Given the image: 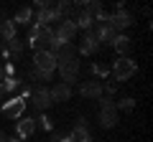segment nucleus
<instances>
[{"label": "nucleus", "instance_id": "1", "mask_svg": "<svg viewBox=\"0 0 153 142\" xmlns=\"http://www.w3.org/2000/svg\"><path fill=\"white\" fill-rule=\"evenodd\" d=\"M110 71H112V76H115V84H120V81H128L138 71V64L133 59H128V56H117L112 61V69Z\"/></svg>", "mask_w": 153, "mask_h": 142}, {"label": "nucleus", "instance_id": "2", "mask_svg": "<svg viewBox=\"0 0 153 142\" xmlns=\"http://www.w3.org/2000/svg\"><path fill=\"white\" fill-rule=\"evenodd\" d=\"M33 69L36 71H46V74H54L56 71V59L51 51H33Z\"/></svg>", "mask_w": 153, "mask_h": 142}, {"label": "nucleus", "instance_id": "3", "mask_svg": "<svg viewBox=\"0 0 153 142\" xmlns=\"http://www.w3.org/2000/svg\"><path fill=\"white\" fill-rule=\"evenodd\" d=\"M56 69H59V74H61V84H66V86H71V84L76 81V76H79V61L76 59L61 61V64H56Z\"/></svg>", "mask_w": 153, "mask_h": 142}, {"label": "nucleus", "instance_id": "4", "mask_svg": "<svg viewBox=\"0 0 153 142\" xmlns=\"http://www.w3.org/2000/svg\"><path fill=\"white\" fill-rule=\"evenodd\" d=\"M23 112H26V102H23L21 97H10L8 102H3V117L5 119H21Z\"/></svg>", "mask_w": 153, "mask_h": 142}, {"label": "nucleus", "instance_id": "5", "mask_svg": "<svg viewBox=\"0 0 153 142\" xmlns=\"http://www.w3.org/2000/svg\"><path fill=\"white\" fill-rule=\"evenodd\" d=\"M110 23H112L115 31H125V28L133 26V13H128L125 8L117 3V5H115V13L110 15Z\"/></svg>", "mask_w": 153, "mask_h": 142}, {"label": "nucleus", "instance_id": "6", "mask_svg": "<svg viewBox=\"0 0 153 142\" xmlns=\"http://www.w3.org/2000/svg\"><path fill=\"white\" fill-rule=\"evenodd\" d=\"M31 104L36 107V112H41V114H44L51 104H54V102H51V94H49V86L33 89V91H31Z\"/></svg>", "mask_w": 153, "mask_h": 142}, {"label": "nucleus", "instance_id": "7", "mask_svg": "<svg viewBox=\"0 0 153 142\" xmlns=\"http://www.w3.org/2000/svg\"><path fill=\"white\" fill-rule=\"evenodd\" d=\"M76 36V23L71 20H59L56 23V31H54V38L61 41V43H71V38Z\"/></svg>", "mask_w": 153, "mask_h": 142}, {"label": "nucleus", "instance_id": "8", "mask_svg": "<svg viewBox=\"0 0 153 142\" xmlns=\"http://www.w3.org/2000/svg\"><path fill=\"white\" fill-rule=\"evenodd\" d=\"M97 48H100V43H97V38L92 36V31H84L82 38H79V53L82 56H92Z\"/></svg>", "mask_w": 153, "mask_h": 142}, {"label": "nucleus", "instance_id": "9", "mask_svg": "<svg viewBox=\"0 0 153 142\" xmlns=\"http://www.w3.org/2000/svg\"><path fill=\"white\" fill-rule=\"evenodd\" d=\"M33 132H36V119H33V117H21V119L16 122V135L21 137V140H28Z\"/></svg>", "mask_w": 153, "mask_h": 142}, {"label": "nucleus", "instance_id": "10", "mask_svg": "<svg viewBox=\"0 0 153 142\" xmlns=\"http://www.w3.org/2000/svg\"><path fill=\"white\" fill-rule=\"evenodd\" d=\"M79 94L87 99H100L102 97V84L100 81H82L79 84Z\"/></svg>", "mask_w": 153, "mask_h": 142}, {"label": "nucleus", "instance_id": "11", "mask_svg": "<svg viewBox=\"0 0 153 142\" xmlns=\"http://www.w3.org/2000/svg\"><path fill=\"white\" fill-rule=\"evenodd\" d=\"M51 20H59V15H56V10H54V3H46L44 8H38L36 23H38V26H49Z\"/></svg>", "mask_w": 153, "mask_h": 142}, {"label": "nucleus", "instance_id": "12", "mask_svg": "<svg viewBox=\"0 0 153 142\" xmlns=\"http://www.w3.org/2000/svg\"><path fill=\"white\" fill-rule=\"evenodd\" d=\"M49 94H51V102H69L71 99V86H66V84H54V86L49 89Z\"/></svg>", "mask_w": 153, "mask_h": 142}, {"label": "nucleus", "instance_id": "13", "mask_svg": "<svg viewBox=\"0 0 153 142\" xmlns=\"http://www.w3.org/2000/svg\"><path fill=\"white\" fill-rule=\"evenodd\" d=\"M23 48H26V46H23V41L18 38V36H16L13 41H8V43H5V51H3V59H5V61H10L13 56L18 59V56L23 53Z\"/></svg>", "mask_w": 153, "mask_h": 142}, {"label": "nucleus", "instance_id": "14", "mask_svg": "<svg viewBox=\"0 0 153 142\" xmlns=\"http://www.w3.org/2000/svg\"><path fill=\"white\" fill-rule=\"evenodd\" d=\"M16 38V23L13 20H8L5 15H0V41H13Z\"/></svg>", "mask_w": 153, "mask_h": 142}, {"label": "nucleus", "instance_id": "15", "mask_svg": "<svg viewBox=\"0 0 153 142\" xmlns=\"http://www.w3.org/2000/svg\"><path fill=\"white\" fill-rule=\"evenodd\" d=\"M97 122H100V127H105V130H110V127H115L117 124V109H100V117H97Z\"/></svg>", "mask_w": 153, "mask_h": 142}, {"label": "nucleus", "instance_id": "16", "mask_svg": "<svg viewBox=\"0 0 153 142\" xmlns=\"http://www.w3.org/2000/svg\"><path fill=\"white\" fill-rule=\"evenodd\" d=\"M110 46H112V48L117 51V53H120V56H125L128 51L133 48V43H130V38H128L125 33H117V36H115V41H112V43H110Z\"/></svg>", "mask_w": 153, "mask_h": 142}, {"label": "nucleus", "instance_id": "17", "mask_svg": "<svg viewBox=\"0 0 153 142\" xmlns=\"http://www.w3.org/2000/svg\"><path fill=\"white\" fill-rule=\"evenodd\" d=\"M69 135H71V142H92V132H89V127H74Z\"/></svg>", "mask_w": 153, "mask_h": 142}, {"label": "nucleus", "instance_id": "18", "mask_svg": "<svg viewBox=\"0 0 153 142\" xmlns=\"http://www.w3.org/2000/svg\"><path fill=\"white\" fill-rule=\"evenodd\" d=\"M31 20H33V10H31V8H21V10L16 13V18H13L16 26H28Z\"/></svg>", "mask_w": 153, "mask_h": 142}, {"label": "nucleus", "instance_id": "19", "mask_svg": "<svg viewBox=\"0 0 153 142\" xmlns=\"http://www.w3.org/2000/svg\"><path fill=\"white\" fill-rule=\"evenodd\" d=\"M0 84H3V89H5V94H13V91H18V89L23 86V81H21V79H16V76H5Z\"/></svg>", "mask_w": 153, "mask_h": 142}, {"label": "nucleus", "instance_id": "20", "mask_svg": "<svg viewBox=\"0 0 153 142\" xmlns=\"http://www.w3.org/2000/svg\"><path fill=\"white\" fill-rule=\"evenodd\" d=\"M115 109L117 112H133L135 109V99L125 97V99H120V102H115Z\"/></svg>", "mask_w": 153, "mask_h": 142}, {"label": "nucleus", "instance_id": "21", "mask_svg": "<svg viewBox=\"0 0 153 142\" xmlns=\"http://www.w3.org/2000/svg\"><path fill=\"white\" fill-rule=\"evenodd\" d=\"M92 74L94 76H100V79H105L110 74V66H102V64H92Z\"/></svg>", "mask_w": 153, "mask_h": 142}, {"label": "nucleus", "instance_id": "22", "mask_svg": "<svg viewBox=\"0 0 153 142\" xmlns=\"http://www.w3.org/2000/svg\"><path fill=\"white\" fill-rule=\"evenodd\" d=\"M97 102H100V109H112V107H115V99L112 97H105V94L97 99Z\"/></svg>", "mask_w": 153, "mask_h": 142}, {"label": "nucleus", "instance_id": "23", "mask_svg": "<svg viewBox=\"0 0 153 142\" xmlns=\"http://www.w3.org/2000/svg\"><path fill=\"white\" fill-rule=\"evenodd\" d=\"M38 124H41V127H44V130H49V132H54V124H51V119H49V114H46V112H44V114H41V117H38Z\"/></svg>", "mask_w": 153, "mask_h": 142}, {"label": "nucleus", "instance_id": "24", "mask_svg": "<svg viewBox=\"0 0 153 142\" xmlns=\"http://www.w3.org/2000/svg\"><path fill=\"white\" fill-rule=\"evenodd\" d=\"M31 79H41V81H51L54 79V74H46V71H31Z\"/></svg>", "mask_w": 153, "mask_h": 142}, {"label": "nucleus", "instance_id": "25", "mask_svg": "<svg viewBox=\"0 0 153 142\" xmlns=\"http://www.w3.org/2000/svg\"><path fill=\"white\" fill-rule=\"evenodd\" d=\"M51 142H71V135H64V132H51Z\"/></svg>", "mask_w": 153, "mask_h": 142}, {"label": "nucleus", "instance_id": "26", "mask_svg": "<svg viewBox=\"0 0 153 142\" xmlns=\"http://www.w3.org/2000/svg\"><path fill=\"white\" fill-rule=\"evenodd\" d=\"M3 74H5V76H16V66H13L10 61H8V64H5V69H3Z\"/></svg>", "mask_w": 153, "mask_h": 142}, {"label": "nucleus", "instance_id": "27", "mask_svg": "<svg viewBox=\"0 0 153 142\" xmlns=\"http://www.w3.org/2000/svg\"><path fill=\"white\" fill-rule=\"evenodd\" d=\"M76 127H89V122H87V117H79V119H76Z\"/></svg>", "mask_w": 153, "mask_h": 142}, {"label": "nucleus", "instance_id": "28", "mask_svg": "<svg viewBox=\"0 0 153 142\" xmlns=\"http://www.w3.org/2000/svg\"><path fill=\"white\" fill-rule=\"evenodd\" d=\"M3 99H5V89H3V84H0V104H3Z\"/></svg>", "mask_w": 153, "mask_h": 142}, {"label": "nucleus", "instance_id": "29", "mask_svg": "<svg viewBox=\"0 0 153 142\" xmlns=\"http://www.w3.org/2000/svg\"><path fill=\"white\" fill-rule=\"evenodd\" d=\"M0 46H3V41H0Z\"/></svg>", "mask_w": 153, "mask_h": 142}]
</instances>
